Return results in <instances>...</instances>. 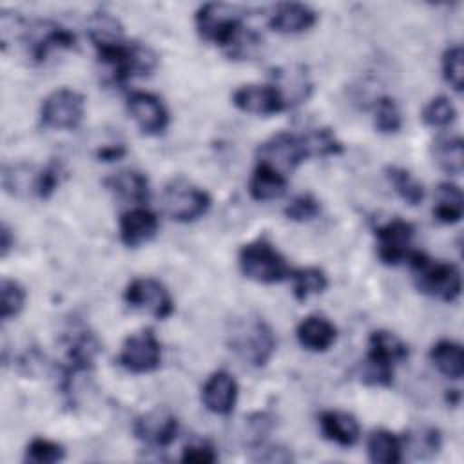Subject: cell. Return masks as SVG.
Instances as JSON below:
<instances>
[{
  "instance_id": "obj_44",
  "label": "cell",
  "mask_w": 464,
  "mask_h": 464,
  "mask_svg": "<svg viewBox=\"0 0 464 464\" xmlns=\"http://www.w3.org/2000/svg\"><path fill=\"white\" fill-rule=\"evenodd\" d=\"M125 147L123 145H105V147H102V149H98L96 150V158L100 160V161H116V160H120V158H123L125 156Z\"/></svg>"
},
{
  "instance_id": "obj_16",
  "label": "cell",
  "mask_w": 464,
  "mask_h": 464,
  "mask_svg": "<svg viewBox=\"0 0 464 464\" xmlns=\"http://www.w3.org/2000/svg\"><path fill=\"white\" fill-rule=\"evenodd\" d=\"M127 111L136 121L140 130L149 136H158L165 132L169 125V111L163 102L150 92H132L127 100Z\"/></svg>"
},
{
  "instance_id": "obj_17",
  "label": "cell",
  "mask_w": 464,
  "mask_h": 464,
  "mask_svg": "<svg viewBox=\"0 0 464 464\" xmlns=\"http://www.w3.org/2000/svg\"><path fill=\"white\" fill-rule=\"evenodd\" d=\"M237 401V382L227 370L214 372L201 388L203 406L216 415H230Z\"/></svg>"
},
{
  "instance_id": "obj_29",
  "label": "cell",
  "mask_w": 464,
  "mask_h": 464,
  "mask_svg": "<svg viewBox=\"0 0 464 464\" xmlns=\"http://www.w3.org/2000/svg\"><path fill=\"white\" fill-rule=\"evenodd\" d=\"M87 34L89 40L92 42L94 49H102V47H109L114 44L123 42V25L120 24V20L116 16H112L111 13H96L89 18L87 24Z\"/></svg>"
},
{
  "instance_id": "obj_3",
  "label": "cell",
  "mask_w": 464,
  "mask_h": 464,
  "mask_svg": "<svg viewBox=\"0 0 464 464\" xmlns=\"http://www.w3.org/2000/svg\"><path fill=\"white\" fill-rule=\"evenodd\" d=\"M408 357V346L388 330H375L368 339V352L361 361L359 377L368 386H392L395 366Z\"/></svg>"
},
{
  "instance_id": "obj_30",
  "label": "cell",
  "mask_w": 464,
  "mask_h": 464,
  "mask_svg": "<svg viewBox=\"0 0 464 464\" xmlns=\"http://www.w3.org/2000/svg\"><path fill=\"white\" fill-rule=\"evenodd\" d=\"M433 161L448 174L459 176L464 165V149L460 136H446L439 138L431 145Z\"/></svg>"
},
{
  "instance_id": "obj_23",
  "label": "cell",
  "mask_w": 464,
  "mask_h": 464,
  "mask_svg": "<svg viewBox=\"0 0 464 464\" xmlns=\"http://www.w3.org/2000/svg\"><path fill=\"white\" fill-rule=\"evenodd\" d=\"M286 185L288 179L285 174L266 163L257 161L248 179V194L256 201H272L286 192Z\"/></svg>"
},
{
  "instance_id": "obj_43",
  "label": "cell",
  "mask_w": 464,
  "mask_h": 464,
  "mask_svg": "<svg viewBox=\"0 0 464 464\" xmlns=\"http://www.w3.org/2000/svg\"><path fill=\"white\" fill-rule=\"evenodd\" d=\"M259 450V455L254 457L256 460H261V462H290L292 460V453L281 446H268V448H263V446H257Z\"/></svg>"
},
{
  "instance_id": "obj_21",
  "label": "cell",
  "mask_w": 464,
  "mask_h": 464,
  "mask_svg": "<svg viewBox=\"0 0 464 464\" xmlns=\"http://www.w3.org/2000/svg\"><path fill=\"white\" fill-rule=\"evenodd\" d=\"M297 341L310 352H326L337 339V328L323 315H308L295 328Z\"/></svg>"
},
{
  "instance_id": "obj_32",
  "label": "cell",
  "mask_w": 464,
  "mask_h": 464,
  "mask_svg": "<svg viewBox=\"0 0 464 464\" xmlns=\"http://www.w3.org/2000/svg\"><path fill=\"white\" fill-rule=\"evenodd\" d=\"M294 281V295L297 301H306L310 295L323 294L328 286L326 274L317 266H304L290 272Z\"/></svg>"
},
{
  "instance_id": "obj_36",
  "label": "cell",
  "mask_w": 464,
  "mask_h": 464,
  "mask_svg": "<svg viewBox=\"0 0 464 464\" xmlns=\"http://www.w3.org/2000/svg\"><path fill=\"white\" fill-rule=\"evenodd\" d=\"M25 304V290L24 286L9 277H4L0 283V317L9 321L16 317Z\"/></svg>"
},
{
  "instance_id": "obj_39",
  "label": "cell",
  "mask_w": 464,
  "mask_h": 464,
  "mask_svg": "<svg viewBox=\"0 0 464 464\" xmlns=\"http://www.w3.org/2000/svg\"><path fill=\"white\" fill-rule=\"evenodd\" d=\"M321 212L319 201L312 196V194H299L295 196L286 207H285V216L290 221H310L314 218H317V214Z\"/></svg>"
},
{
  "instance_id": "obj_15",
  "label": "cell",
  "mask_w": 464,
  "mask_h": 464,
  "mask_svg": "<svg viewBox=\"0 0 464 464\" xmlns=\"http://www.w3.org/2000/svg\"><path fill=\"white\" fill-rule=\"evenodd\" d=\"M232 103L239 111L246 114H256V116H272L286 109L285 100L274 83L241 85L239 89L234 91Z\"/></svg>"
},
{
  "instance_id": "obj_20",
  "label": "cell",
  "mask_w": 464,
  "mask_h": 464,
  "mask_svg": "<svg viewBox=\"0 0 464 464\" xmlns=\"http://www.w3.org/2000/svg\"><path fill=\"white\" fill-rule=\"evenodd\" d=\"M319 426L326 440L335 442L343 448L353 446L361 435L357 419L346 411H337V410L323 411L319 415Z\"/></svg>"
},
{
  "instance_id": "obj_28",
  "label": "cell",
  "mask_w": 464,
  "mask_h": 464,
  "mask_svg": "<svg viewBox=\"0 0 464 464\" xmlns=\"http://www.w3.org/2000/svg\"><path fill=\"white\" fill-rule=\"evenodd\" d=\"M368 459L375 464H397L402 460L401 437L388 430H375L366 442Z\"/></svg>"
},
{
  "instance_id": "obj_35",
  "label": "cell",
  "mask_w": 464,
  "mask_h": 464,
  "mask_svg": "<svg viewBox=\"0 0 464 464\" xmlns=\"http://www.w3.org/2000/svg\"><path fill=\"white\" fill-rule=\"evenodd\" d=\"M420 118L428 127L444 129L455 121L457 109L448 96H435L426 103Z\"/></svg>"
},
{
  "instance_id": "obj_4",
  "label": "cell",
  "mask_w": 464,
  "mask_h": 464,
  "mask_svg": "<svg viewBox=\"0 0 464 464\" xmlns=\"http://www.w3.org/2000/svg\"><path fill=\"white\" fill-rule=\"evenodd\" d=\"M408 263L411 266L413 281L419 292L444 303H453L459 299L462 290V277L453 263L431 259L420 250H413L408 257Z\"/></svg>"
},
{
  "instance_id": "obj_6",
  "label": "cell",
  "mask_w": 464,
  "mask_h": 464,
  "mask_svg": "<svg viewBox=\"0 0 464 464\" xmlns=\"http://www.w3.org/2000/svg\"><path fill=\"white\" fill-rule=\"evenodd\" d=\"M237 263L245 277L263 285L281 283L290 277L292 272L281 252L265 237L243 245Z\"/></svg>"
},
{
  "instance_id": "obj_18",
  "label": "cell",
  "mask_w": 464,
  "mask_h": 464,
  "mask_svg": "<svg viewBox=\"0 0 464 464\" xmlns=\"http://www.w3.org/2000/svg\"><path fill=\"white\" fill-rule=\"evenodd\" d=\"M158 228H160L158 216L145 207H134L123 212L118 223L120 241L129 248H136L150 241L156 236Z\"/></svg>"
},
{
  "instance_id": "obj_41",
  "label": "cell",
  "mask_w": 464,
  "mask_h": 464,
  "mask_svg": "<svg viewBox=\"0 0 464 464\" xmlns=\"http://www.w3.org/2000/svg\"><path fill=\"white\" fill-rule=\"evenodd\" d=\"M181 460L196 462V464H208V462L218 460V453L208 440H194L183 448Z\"/></svg>"
},
{
  "instance_id": "obj_11",
  "label": "cell",
  "mask_w": 464,
  "mask_h": 464,
  "mask_svg": "<svg viewBox=\"0 0 464 464\" xmlns=\"http://www.w3.org/2000/svg\"><path fill=\"white\" fill-rule=\"evenodd\" d=\"M308 158L301 134L277 132L257 147V161L266 163L281 174H290Z\"/></svg>"
},
{
  "instance_id": "obj_9",
  "label": "cell",
  "mask_w": 464,
  "mask_h": 464,
  "mask_svg": "<svg viewBox=\"0 0 464 464\" xmlns=\"http://www.w3.org/2000/svg\"><path fill=\"white\" fill-rule=\"evenodd\" d=\"M118 362L130 373H150L161 364V344L150 328L130 334L120 350Z\"/></svg>"
},
{
  "instance_id": "obj_13",
  "label": "cell",
  "mask_w": 464,
  "mask_h": 464,
  "mask_svg": "<svg viewBox=\"0 0 464 464\" xmlns=\"http://www.w3.org/2000/svg\"><path fill=\"white\" fill-rule=\"evenodd\" d=\"M413 225L401 218H392L386 223L379 225L375 228L379 259L384 265H399L402 261H408L413 252Z\"/></svg>"
},
{
  "instance_id": "obj_40",
  "label": "cell",
  "mask_w": 464,
  "mask_h": 464,
  "mask_svg": "<svg viewBox=\"0 0 464 464\" xmlns=\"http://www.w3.org/2000/svg\"><path fill=\"white\" fill-rule=\"evenodd\" d=\"M60 183V165L58 163H49L47 167H44L33 181V192L40 198V199H47L54 194L56 187Z\"/></svg>"
},
{
  "instance_id": "obj_1",
  "label": "cell",
  "mask_w": 464,
  "mask_h": 464,
  "mask_svg": "<svg viewBox=\"0 0 464 464\" xmlns=\"http://www.w3.org/2000/svg\"><path fill=\"white\" fill-rule=\"evenodd\" d=\"M243 18L245 9L239 5L210 2L196 11V29L203 40L230 49V53L232 49L234 53H243L245 44L252 45L257 42L254 33L245 31Z\"/></svg>"
},
{
  "instance_id": "obj_33",
  "label": "cell",
  "mask_w": 464,
  "mask_h": 464,
  "mask_svg": "<svg viewBox=\"0 0 464 464\" xmlns=\"http://www.w3.org/2000/svg\"><path fill=\"white\" fill-rule=\"evenodd\" d=\"M301 136H303L308 158H314V156L326 158V156H337L343 152V143L335 138L332 129L319 127V129H312Z\"/></svg>"
},
{
  "instance_id": "obj_45",
  "label": "cell",
  "mask_w": 464,
  "mask_h": 464,
  "mask_svg": "<svg viewBox=\"0 0 464 464\" xmlns=\"http://www.w3.org/2000/svg\"><path fill=\"white\" fill-rule=\"evenodd\" d=\"M13 246H14V236H13L11 228L5 223H2V228H0V254H2V257H5Z\"/></svg>"
},
{
  "instance_id": "obj_26",
  "label": "cell",
  "mask_w": 464,
  "mask_h": 464,
  "mask_svg": "<svg viewBox=\"0 0 464 464\" xmlns=\"http://www.w3.org/2000/svg\"><path fill=\"white\" fill-rule=\"evenodd\" d=\"M430 361L433 366L450 379H460L464 373V352L462 346L450 339H440L430 350Z\"/></svg>"
},
{
  "instance_id": "obj_10",
  "label": "cell",
  "mask_w": 464,
  "mask_h": 464,
  "mask_svg": "<svg viewBox=\"0 0 464 464\" xmlns=\"http://www.w3.org/2000/svg\"><path fill=\"white\" fill-rule=\"evenodd\" d=\"M18 38L25 42L27 53L34 62H44L51 51L72 49L76 45V36L71 31L47 20H38L33 25L24 22Z\"/></svg>"
},
{
  "instance_id": "obj_31",
  "label": "cell",
  "mask_w": 464,
  "mask_h": 464,
  "mask_svg": "<svg viewBox=\"0 0 464 464\" xmlns=\"http://www.w3.org/2000/svg\"><path fill=\"white\" fill-rule=\"evenodd\" d=\"M386 178L392 183L393 190L411 207L422 203L426 190L422 187V183L406 169L397 167V165H390L386 167Z\"/></svg>"
},
{
  "instance_id": "obj_38",
  "label": "cell",
  "mask_w": 464,
  "mask_h": 464,
  "mask_svg": "<svg viewBox=\"0 0 464 464\" xmlns=\"http://www.w3.org/2000/svg\"><path fill=\"white\" fill-rule=\"evenodd\" d=\"M442 76L457 91H462V47L451 45L442 54Z\"/></svg>"
},
{
  "instance_id": "obj_12",
  "label": "cell",
  "mask_w": 464,
  "mask_h": 464,
  "mask_svg": "<svg viewBox=\"0 0 464 464\" xmlns=\"http://www.w3.org/2000/svg\"><path fill=\"white\" fill-rule=\"evenodd\" d=\"M123 299L130 308L147 312L156 319H167L174 312V301L169 290L152 277L132 279L123 292Z\"/></svg>"
},
{
  "instance_id": "obj_2",
  "label": "cell",
  "mask_w": 464,
  "mask_h": 464,
  "mask_svg": "<svg viewBox=\"0 0 464 464\" xmlns=\"http://www.w3.org/2000/svg\"><path fill=\"white\" fill-rule=\"evenodd\" d=\"M230 350L250 366H265L276 352V335L270 324L254 314L236 317L227 332Z\"/></svg>"
},
{
  "instance_id": "obj_25",
  "label": "cell",
  "mask_w": 464,
  "mask_h": 464,
  "mask_svg": "<svg viewBox=\"0 0 464 464\" xmlns=\"http://www.w3.org/2000/svg\"><path fill=\"white\" fill-rule=\"evenodd\" d=\"M464 212V196L459 185L455 183H440L435 190V205L433 216L439 223L455 225L460 221Z\"/></svg>"
},
{
  "instance_id": "obj_27",
  "label": "cell",
  "mask_w": 464,
  "mask_h": 464,
  "mask_svg": "<svg viewBox=\"0 0 464 464\" xmlns=\"http://www.w3.org/2000/svg\"><path fill=\"white\" fill-rule=\"evenodd\" d=\"M401 442H402V453L408 451L410 457L417 460H426L435 457L442 446L439 430L428 428V426L410 430L401 437Z\"/></svg>"
},
{
  "instance_id": "obj_7",
  "label": "cell",
  "mask_w": 464,
  "mask_h": 464,
  "mask_svg": "<svg viewBox=\"0 0 464 464\" xmlns=\"http://www.w3.org/2000/svg\"><path fill=\"white\" fill-rule=\"evenodd\" d=\"M210 196L194 183L176 178L167 183L163 190V207L170 219L178 223H190L207 214L210 208Z\"/></svg>"
},
{
  "instance_id": "obj_22",
  "label": "cell",
  "mask_w": 464,
  "mask_h": 464,
  "mask_svg": "<svg viewBox=\"0 0 464 464\" xmlns=\"http://www.w3.org/2000/svg\"><path fill=\"white\" fill-rule=\"evenodd\" d=\"M105 187L123 201L147 203L150 196L149 179L143 172L134 169H123L105 179Z\"/></svg>"
},
{
  "instance_id": "obj_5",
  "label": "cell",
  "mask_w": 464,
  "mask_h": 464,
  "mask_svg": "<svg viewBox=\"0 0 464 464\" xmlns=\"http://www.w3.org/2000/svg\"><path fill=\"white\" fill-rule=\"evenodd\" d=\"M98 62L107 69L114 83H125L134 76L150 74L158 65V54L140 42H120L96 49Z\"/></svg>"
},
{
  "instance_id": "obj_8",
  "label": "cell",
  "mask_w": 464,
  "mask_h": 464,
  "mask_svg": "<svg viewBox=\"0 0 464 464\" xmlns=\"http://www.w3.org/2000/svg\"><path fill=\"white\" fill-rule=\"evenodd\" d=\"M85 114V100L80 92L62 87L53 91L40 107V121L47 129L72 130L76 129Z\"/></svg>"
},
{
  "instance_id": "obj_24",
  "label": "cell",
  "mask_w": 464,
  "mask_h": 464,
  "mask_svg": "<svg viewBox=\"0 0 464 464\" xmlns=\"http://www.w3.org/2000/svg\"><path fill=\"white\" fill-rule=\"evenodd\" d=\"M279 94L285 100L286 109L294 107L297 103H303L308 100L312 92V83L308 80V74L303 69H277L274 71V82H272Z\"/></svg>"
},
{
  "instance_id": "obj_37",
  "label": "cell",
  "mask_w": 464,
  "mask_h": 464,
  "mask_svg": "<svg viewBox=\"0 0 464 464\" xmlns=\"http://www.w3.org/2000/svg\"><path fill=\"white\" fill-rule=\"evenodd\" d=\"M65 450L62 444L44 439V437H34L27 448H25V460L33 464H54L63 460Z\"/></svg>"
},
{
  "instance_id": "obj_14",
  "label": "cell",
  "mask_w": 464,
  "mask_h": 464,
  "mask_svg": "<svg viewBox=\"0 0 464 464\" xmlns=\"http://www.w3.org/2000/svg\"><path fill=\"white\" fill-rule=\"evenodd\" d=\"M179 424L174 413L165 408H154L134 419L132 431L136 439L149 446L167 448L176 440Z\"/></svg>"
},
{
  "instance_id": "obj_34",
  "label": "cell",
  "mask_w": 464,
  "mask_h": 464,
  "mask_svg": "<svg viewBox=\"0 0 464 464\" xmlns=\"http://www.w3.org/2000/svg\"><path fill=\"white\" fill-rule=\"evenodd\" d=\"M373 127L381 134H395L402 127V116L392 96H379L373 103Z\"/></svg>"
},
{
  "instance_id": "obj_19",
  "label": "cell",
  "mask_w": 464,
  "mask_h": 464,
  "mask_svg": "<svg viewBox=\"0 0 464 464\" xmlns=\"http://www.w3.org/2000/svg\"><path fill=\"white\" fill-rule=\"evenodd\" d=\"M317 22V14L304 4L286 2L276 5L268 18V25L276 33L283 34H297L312 29Z\"/></svg>"
},
{
  "instance_id": "obj_42",
  "label": "cell",
  "mask_w": 464,
  "mask_h": 464,
  "mask_svg": "<svg viewBox=\"0 0 464 464\" xmlns=\"http://www.w3.org/2000/svg\"><path fill=\"white\" fill-rule=\"evenodd\" d=\"M246 424H248V442L250 446L257 448L263 444L265 437L268 435V431L272 430V417L268 413H256L252 417L246 419Z\"/></svg>"
}]
</instances>
